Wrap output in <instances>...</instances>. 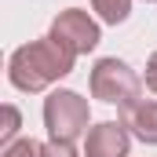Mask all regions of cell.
I'll list each match as a JSON object with an SVG mask.
<instances>
[{"label":"cell","instance_id":"obj_8","mask_svg":"<svg viewBox=\"0 0 157 157\" xmlns=\"http://www.w3.org/2000/svg\"><path fill=\"white\" fill-rule=\"evenodd\" d=\"M0 157H44V143H37V139H18V143L4 146Z\"/></svg>","mask_w":157,"mask_h":157},{"label":"cell","instance_id":"obj_3","mask_svg":"<svg viewBox=\"0 0 157 157\" xmlns=\"http://www.w3.org/2000/svg\"><path fill=\"white\" fill-rule=\"evenodd\" d=\"M139 91H143V80L135 77V70L121 59H99L95 70H91V95L99 102H110V106H132L139 102Z\"/></svg>","mask_w":157,"mask_h":157},{"label":"cell","instance_id":"obj_10","mask_svg":"<svg viewBox=\"0 0 157 157\" xmlns=\"http://www.w3.org/2000/svg\"><path fill=\"white\" fill-rule=\"evenodd\" d=\"M44 157H77V150L66 143H44Z\"/></svg>","mask_w":157,"mask_h":157},{"label":"cell","instance_id":"obj_7","mask_svg":"<svg viewBox=\"0 0 157 157\" xmlns=\"http://www.w3.org/2000/svg\"><path fill=\"white\" fill-rule=\"evenodd\" d=\"M91 7H95L99 18L110 22V26H117V22H124V18L132 15V0H91Z\"/></svg>","mask_w":157,"mask_h":157},{"label":"cell","instance_id":"obj_9","mask_svg":"<svg viewBox=\"0 0 157 157\" xmlns=\"http://www.w3.org/2000/svg\"><path fill=\"white\" fill-rule=\"evenodd\" d=\"M18 124H22L18 110H15V106H4V124H0V143H4V146H11V143H15Z\"/></svg>","mask_w":157,"mask_h":157},{"label":"cell","instance_id":"obj_2","mask_svg":"<svg viewBox=\"0 0 157 157\" xmlns=\"http://www.w3.org/2000/svg\"><path fill=\"white\" fill-rule=\"evenodd\" d=\"M44 124L51 143H66L73 146L77 139L88 135V99H80L77 91H51L44 99Z\"/></svg>","mask_w":157,"mask_h":157},{"label":"cell","instance_id":"obj_6","mask_svg":"<svg viewBox=\"0 0 157 157\" xmlns=\"http://www.w3.org/2000/svg\"><path fill=\"white\" fill-rule=\"evenodd\" d=\"M121 124H124V128H128V135H135L139 143L157 146V102L139 99V102L124 106V110H121Z\"/></svg>","mask_w":157,"mask_h":157},{"label":"cell","instance_id":"obj_5","mask_svg":"<svg viewBox=\"0 0 157 157\" xmlns=\"http://www.w3.org/2000/svg\"><path fill=\"white\" fill-rule=\"evenodd\" d=\"M128 146L132 135L121 121H102L84 135V157H128Z\"/></svg>","mask_w":157,"mask_h":157},{"label":"cell","instance_id":"obj_1","mask_svg":"<svg viewBox=\"0 0 157 157\" xmlns=\"http://www.w3.org/2000/svg\"><path fill=\"white\" fill-rule=\"evenodd\" d=\"M77 55L70 48H62L55 37H40L22 44L11 62H7V80L18 88V91H44L48 84H55L59 77H66L73 70Z\"/></svg>","mask_w":157,"mask_h":157},{"label":"cell","instance_id":"obj_11","mask_svg":"<svg viewBox=\"0 0 157 157\" xmlns=\"http://www.w3.org/2000/svg\"><path fill=\"white\" fill-rule=\"evenodd\" d=\"M146 88L157 91V51L150 55V62H146Z\"/></svg>","mask_w":157,"mask_h":157},{"label":"cell","instance_id":"obj_4","mask_svg":"<svg viewBox=\"0 0 157 157\" xmlns=\"http://www.w3.org/2000/svg\"><path fill=\"white\" fill-rule=\"evenodd\" d=\"M48 37H55L62 48H70L73 55H84V51H91V48L99 44V22H95L88 11L70 7V11H62V15L51 22V33H48Z\"/></svg>","mask_w":157,"mask_h":157}]
</instances>
